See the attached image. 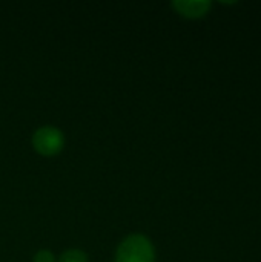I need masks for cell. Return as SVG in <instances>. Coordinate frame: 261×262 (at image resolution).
<instances>
[{"label":"cell","mask_w":261,"mask_h":262,"mask_svg":"<svg viewBox=\"0 0 261 262\" xmlns=\"http://www.w3.org/2000/svg\"><path fill=\"white\" fill-rule=\"evenodd\" d=\"M115 262H155V252L146 236L131 235L118 246Z\"/></svg>","instance_id":"cell-1"},{"label":"cell","mask_w":261,"mask_h":262,"mask_svg":"<svg viewBox=\"0 0 261 262\" xmlns=\"http://www.w3.org/2000/svg\"><path fill=\"white\" fill-rule=\"evenodd\" d=\"M63 144H65L63 134L52 126L40 127L32 137V146L35 152H38L43 157L57 155L63 149Z\"/></svg>","instance_id":"cell-2"},{"label":"cell","mask_w":261,"mask_h":262,"mask_svg":"<svg viewBox=\"0 0 261 262\" xmlns=\"http://www.w3.org/2000/svg\"><path fill=\"white\" fill-rule=\"evenodd\" d=\"M172 6L186 18H198L208 14L211 3L208 0H175Z\"/></svg>","instance_id":"cell-3"},{"label":"cell","mask_w":261,"mask_h":262,"mask_svg":"<svg viewBox=\"0 0 261 262\" xmlns=\"http://www.w3.org/2000/svg\"><path fill=\"white\" fill-rule=\"evenodd\" d=\"M58 262H88V256L82 252V250H66Z\"/></svg>","instance_id":"cell-4"},{"label":"cell","mask_w":261,"mask_h":262,"mask_svg":"<svg viewBox=\"0 0 261 262\" xmlns=\"http://www.w3.org/2000/svg\"><path fill=\"white\" fill-rule=\"evenodd\" d=\"M34 262H55V258L51 252L48 250H42L38 253H35L34 256Z\"/></svg>","instance_id":"cell-5"}]
</instances>
